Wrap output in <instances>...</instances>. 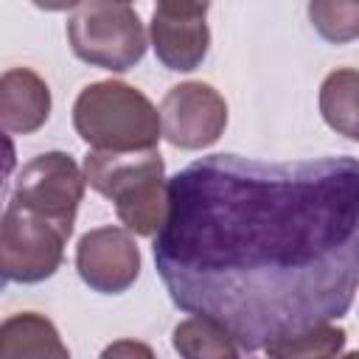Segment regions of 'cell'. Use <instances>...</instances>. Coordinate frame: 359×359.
<instances>
[{"label": "cell", "mask_w": 359, "mask_h": 359, "mask_svg": "<svg viewBox=\"0 0 359 359\" xmlns=\"http://www.w3.org/2000/svg\"><path fill=\"white\" fill-rule=\"evenodd\" d=\"M31 3L42 11H67V8H79L84 0H31Z\"/></svg>", "instance_id": "obj_16"}, {"label": "cell", "mask_w": 359, "mask_h": 359, "mask_svg": "<svg viewBox=\"0 0 359 359\" xmlns=\"http://www.w3.org/2000/svg\"><path fill=\"white\" fill-rule=\"evenodd\" d=\"M345 348V331L331 325V323H320L311 325L306 331L272 339L269 345H264L266 356H278V359H311V356H337Z\"/></svg>", "instance_id": "obj_14"}, {"label": "cell", "mask_w": 359, "mask_h": 359, "mask_svg": "<svg viewBox=\"0 0 359 359\" xmlns=\"http://www.w3.org/2000/svg\"><path fill=\"white\" fill-rule=\"evenodd\" d=\"M163 137L177 149H208L227 126V104L205 81H182L163 95Z\"/></svg>", "instance_id": "obj_6"}, {"label": "cell", "mask_w": 359, "mask_h": 359, "mask_svg": "<svg viewBox=\"0 0 359 359\" xmlns=\"http://www.w3.org/2000/svg\"><path fill=\"white\" fill-rule=\"evenodd\" d=\"M121 3H132V0H121Z\"/></svg>", "instance_id": "obj_18"}, {"label": "cell", "mask_w": 359, "mask_h": 359, "mask_svg": "<svg viewBox=\"0 0 359 359\" xmlns=\"http://www.w3.org/2000/svg\"><path fill=\"white\" fill-rule=\"evenodd\" d=\"M73 126L90 149L135 151L157 149L163 137L160 109L132 84L93 81L73 104Z\"/></svg>", "instance_id": "obj_2"}, {"label": "cell", "mask_w": 359, "mask_h": 359, "mask_svg": "<svg viewBox=\"0 0 359 359\" xmlns=\"http://www.w3.org/2000/svg\"><path fill=\"white\" fill-rule=\"evenodd\" d=\"M0 356L3 359H20V356H56L67 359L70 351L62 342L56 325L34 311L14 314L0 328Z\"/></svg>", "instance_id": "obj_11"}, {"label": "cell", "mask_w": 359, "mask_h": 359, "mask_svg": "<svg viewBox=\"0 0 359 359\" xmlns=\"http://www.w3.org/2000/svg\"><path fill=\"white\" fill-rule=\"evenodd\" d=\"M81 168H84L87 185L112 202H118L121 196L132 194L135 188L151 180L165 177V163L157 149H135V151L90 149Z\"/></svg>", "instance_id": "obj_9"}, {"label": "cell", "mask_w": 359, "mask_h": 359, "mask_svg": "<svg viewBox=\"0 0 359 359\" xmlns=\"http://www.w3.org/2000/svg\"><path fill=\"white\" fill-rule=\"evenodd\" d=\"M50 115V90L28 67H11L0 79V121L8 135H31Z\"/></svg>", "instance_id": "obj_10"}, {"label": "cell", "mask_w": 359, "mask_h": 359, "mask_svg": "<svg viewBox=\"0 0 359 359\" xmlns=\"http://www.w3.org/2000/svg\"><path fill=\"white\" fill-rule=\"evenodd\" d=\"M309 20L325 42L359 39V0H309Z\"/></svg>", "instance_id": "obj_15"}, {"label": "cell", "mask_w": 359, "mask_h": 359, "mask_svg": "<svg viewBox=\"0 0 359 359\" xmlns=\"http://www.w3.org/2000/svg\"><path fill=\"white\" fill-rule=\"evenodd\" d=\"M76 269L81 280L101 294L126 292L140 275V250L126 227H95L79 238Z\"/></svg>", "instance_id": "obj_7"}, {"label": "cell", "mask_w": 359, "mask_h": 359, "mask_svg": "<svg viewBox=\"0 0 359 359\" xmlns=\"http://www.w3.org/2000/svg\"><path fill=\"white\" fill-rule=\"evenodd\" d=\"M154 264L188 314L241 351L348 314L359 289V160L210 154L168 180Z\"/></svg>", "instance_id": "obj_1"}, {"label": "cell", "mask_w": 359, "mask_h": 359, "mask_svg": "<svg viewBox=\"0 0 359 359\" xmlns=\"http://www.w3.org/2000/svg\"><path fill=\"white\" fill-rule=\"evenodd\" d=\"M208 11H188V8H165L154 6L151 17V48L157 59L168 70H196L210 48V31L205 22Z\"/></svg>", "instance_id": "obj_8"}, {"label": "cell", "mask_w": 359, "mask_h": 359, "mask_svg": "<svg viewBox=\"0 0 359 359\" xmlns=\"http://www.w3.org/2000/svg\"><path fill=\"white\" fill-rule=\"evenodd\" d=\"M67 42L81 62L126 73L143 59L149 36L129 3L84 0L67 20Z\"/></svg>", "instance_id": "obj_3"}, {"label": "cell", "mask_w": 359, "mask_h": 359, "mask_svg": "<svg viewBox=\"0 0 359 359\" xmlns=\"http://www.w3.org/2000/svg\"><path fill=\"white\" fill-rule=\"evenodd\" d=\"M320 112L334 132L359 140V70L339 67L325 76L320 87Z\"/></svg>", "instance_id": "obj_12"}, {"label": "cell", "mask_w": 359, "mask_h": 359, "mask_svg": "<svg viewBox=\"0 0 359 359\" xmlns=\"http://www.w3.org/2000/svg\"><path fill=\"white\" fill-rule=\"evenodd\" d=\"M174 351L185 359H233L241 353V345L236 342V337L216 320L205 317V314H194L188 320H182L174 328Z\"/></svg>", "instance_id": "obj_13"}, {"label": "cell", "mask_w": 359, "mask_h": 359, "mask_svg": "<svg viewBox=\"0 0 359 359\" xmlns=\"http://www.w3.org/2000/svg\"><path fill=\"white\" fill-rule=\"evenodd\" d=\"M67 236L48 219L8 199L0 224V264L8 283L48 280L65 258Z\"/></svg>", "instance_id": "obj_5"}, {"label": "cell", "mask_w": 359, "mask_h": 359, "mask_svg": "<svg viewBox=\"0 0 359 359\" xmlns=\"http://www.w3.org/2000/svg\"><path fill=\"white\" fill-rule=\"evenodd\" d=\"M84 185H87L84 168H79V163L70 154L45 151L20 168L14 180L11 202L48 219L70 238L79 205L84 199Z\"/></svg>", "instance_id": "obj_4"}, {"label": "cell", "mask_w": 359, "mask_h": 359, "mask_svg": "<svg viewBox=\"0 0 359 359\" xmlns=\"http://www.w3.org/2000/svg\"><path fill=\"white\" fill-rule=\"evenodd\" d=\"M118 353H143V356H151V351L146 345H135V342H118V345H109L104 351V356H118Z\"/></svg>", "instance_id": "obj_17"}]
</instances>
